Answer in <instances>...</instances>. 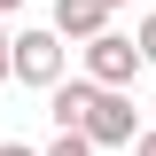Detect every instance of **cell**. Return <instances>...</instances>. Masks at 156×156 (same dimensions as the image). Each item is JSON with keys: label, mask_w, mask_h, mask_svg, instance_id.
<instances>
[{"label": "cell", "mask_w": 156, "mask_h": 156, "mask_svg": "<svg viewBox=\"0 0 156 156\" xmlns=\"http://www.w3.org/2000/svg\"><path fill=\"white\" fill-rule=\"evenodd\" d=\"M62 47H70V39H62L55 23H31V31H16V86L55 94V86H62Z\"/></svg>", "instance_id": "1"}, {"label": "cell", "mask_w": 156, "mask_h": 156, "mask_svg": "<svg viewBox=\"0 0 156 156\" xmlns=\"http://www.w3.org/2000/svg\"><path fill=\"white\" fill-rule=\"evenodd\" d=\"M140 70H148V55H140L133 31H101V39H86V78H94V86H133Z\"/></svg>", "instance_id": "2"}, {"label": "cell", "mask_w": 156, "mask_h": 156, "mask_svg": "<svg viewBox=\"0 0 156 156\" xmlns=\"http://www.w3.org/2000/svg\"><path fill=\"white\" fill-rule=\"evenodd\" d=\"M86 140H94V148H133V140H140V109H133V86H101L94 117H86Z\"/></svg>", "instance_id": "3"}, {"label": "cell", "mask_w": 156, "mask_h": 156, "mask_svg": "<svg viewBox=\"0 0 156 156\" xmlns=\"http://www.w3.org/2000/svg\"><path fill=\"white\" fill-rule=\"evenodd\" d=\"M94 101H101V86H94V78H62L55 94H47V117H55V133H86Z\"/></svg>", "instance_id": "4"}, {"label": "cell", "mask_w": 156, "mask_h": 156, "mask_svg": "<svg viewBox=\"0 0 156 156\" xmlns=\"http://www.w3.org/2000/svg\"><path fill=\"white\" fill-rule=\"evenodd\" d=\"M109 16H117V0H55V31L78 39V47L109 31Z\"/></svg>", "instance_id": "5"}, {"label": "cell", "mask_w": 156, "mask_h": 156, "mask_svg": "<svg viewBox=\"0 0 156 156\" xmlns=\"http://www.w3.org/2000/svg\"><path fill=\"white\" fill-rule=\"evenodd\" d=\"M39 156H101V148H94V140H86V133H55V140H47V148H39Z\"/></svg>", "instance_id": "6"}, {"label": "cell", "mask_w": 156, "mask_h": 156, "mask_svg": "<svg viewBox=\"0 0 156 156\" xmlns=\"http://www.w3.org/2000/svg\"><path fill=\"white\" fill-rule=\"evenodd\" d=\"M16 78V31H8V16H0V86Z\"/></svg>", "instance_id": "7"}, {"label": "cell", "mask_w": 156, "mask_h": 156, "mask_svg": "<svg viewBox=\"0 0 156 156\" xmlns=\"http://www.w3.org/2000/svg\"><path fill=\"white\" fill-rule=\"evenodd\" d=\"M133 39H140V55L156 62V8H148V16H140V31H133Z\"/></svg>", "instance_id": "8"}, {"label": "cell", "mask_w": 156, "mask_h": 156, "mask_svg": "<svg viewBox=\"0 0 156 156\" xmlns=\"http://www.w3.org/2000/svg\"><path fill=\"white\" fill-rule=\"evenodd\" d=\"M0 156H39V148H31V140H0Z\"/></svg>", "instance_id": "9"}, {"label": "cell", "mask_w": 156, "mask_h": 156, "mask_svg": "<svg viewBox=\"0 0 156 156\" xmlns=\"http://www.w3.org/2000/svg\"><path fill=\"white\" fill-rule=\"evenodd\" d=\"M133 156H156V125H148V133H140V140H133Z\"/></svg>", "instance_id": "10"}, {"label": "cell", "mask_w": 156, "mask_h": 156, "mask_svg": "<svg viewBox=\"0 0 156 156\" xmlns=\"http://www.w3.org/2000/svg\"><path fill=\"white\" fill-rule=\"evenodd\" d=\"M16 8H23V0H0V16H16Z\"/></svg>", "instance_id": "11"}, {"label": "cell", "mask_w": 156, "mask_h": 156, "mask_svg": "<svg viewBox=\"0 0 156 156\" xmlns=\"http://www.w3.org/2000/svg\"><path fill=\"white\" fill-rule=\"evenodd\" d=\"M117 8H125V0H117Z\"/></svg>", "instance_id": "12"}]
</instances>
